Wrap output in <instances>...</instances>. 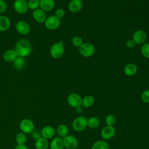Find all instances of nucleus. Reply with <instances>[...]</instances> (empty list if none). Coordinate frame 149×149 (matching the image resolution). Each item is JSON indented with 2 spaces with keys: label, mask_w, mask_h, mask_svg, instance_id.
Instances as JSON below:
<instances>
[{
  "label": "nucleus",
  "mask_w": 149,
  "mask_h": 149,
  "mask_svg": "<svg viewBox=\"0 0 149 149\" xmlns=\"http://www.w3.org/2000/svg\"><path fill=\"white\" fill-rule=\"evenodd\" d=\"M15 50L18 56L24 58L31 54L32 48L29 41L25 39H20L16 44Z\"/></svg>",
  "instance_id": "obj_1"
},
{
  "label": "nucleus",
  "mask_w": 149,
  "mask_h": 149,
  "mask_svg": "<svg viewBox=\"0 0 149 149\" xmlns=\"http://www.w3.org/2000/svg\"><path fill=\"white\" fill-rule=\"evenodd\" d=\"M87 118L84 116H79L75 118L72 121V126L75 132H80L83 131L87 127Z\"/></svg>",
  "instance_id": "obj_2"
},
{
  "label": "nucleus",
  "mask_w": 149,
  "mask_h": 149,
  "mask_svg": "<svg viewBox=\"0 0 149 149\" xmlns=\"http://www.w3.org/2000/svg\"><path fill=\"white\" fill-rule=\"evenodd\" d=\"M64 47L63 42H59L55 43L50 48L51 56L54 59H58L61 58L64 54Z\"/></svg>",
  "instance_id": "obj_3"
},
{
  "label": "nucleus",
  "mask_w": 149,
  "mask_h": 149,
  "mask_svg": "<svg viewBox=\"0 0 149 149\" xmlns=\"http://www.w3.org/2000/svg\"><path fill=\"white\" fill-rule=\"evenodd\" d=\"M44 24L45 27L48 30H55L59 27L61 19L58 18L55 15H51L47 17Z\"/></svg>",
  "instance_id": "obj_4"
},
{
  "label": "nucleus",
  "mask_w": 149,
  "mask_h": 149,
  "mask_svg": "<svg viewBox=\"0 0 149 149\" xmlns=\"http://www.w3.org/2000/svg\"><path fill=\"white\" fill-rule=\"evenodd\" d=\"M19 127L22 132L29 134L34 130V124L30 119H23L20 122Z\"/></svg>",
  "instance_id": "obj_5"
},
{
  "label": "nucleus",
  "mask_w": 149,
  "mask_h": 149,
  "mask_svg": "<svg viewBox=\"0 0 149 149\" xmlns=\"http://www.w3.org/2000/svg\"><path fill=\"white\" fill-rule=\"evenodd\" d=\"M67 102L70 107L76 108L77 107L81 106L82 98L79 94L73 93L70 94L68 96Z\"/></svg>",
  "instance_id": "obj_6"
},
{
  "label": "nucleus",
  "mask_w": 149,
  "mask_h": 149,
  "mask_svg": "<svg viewBox=\"0 0 149 149\" xmlns=\"http://www.w3.org/2000/svg\"><path fill=\"white\" fill-rule=\"evenodd\" d=\"M94 46L91 43H83V44L79 47L80 54L84 57H89L92 56L94 54Z\"/></svg>",
  "instance_id": "obj_7"
},
{
  "label": "nucleus",
  "mask_w": 149,
  "mask_h": 149,
  "mask_svg": "<svg viewBox=\"0 0 149 149\" xmlns=\"http://www.w3.org/2000/svg\"><path fill=\"white\" fill-rule=\"evenodd\" d=\"M64 147L66 149H76L78 146V140L73 135H67L62 139Z\"/></svg>",
  "instance_id": "obj_8"
},
{
  "label": "nucleus",
  "mask_w": 149,
  "mask_h": 149,
  "mask_svg": "<svg viewBox=\"0 0 149 149\" xmlns=\"http://www.w3.org/2000/svg\"><path fill=\"white\" fill-rule=\"evenodd\" d=\"M116 130L113 126H105L101 131V136L104 140H109L115 135Z\"/></svg>",
  "instance_id": "obj_9"
},
{
  "label": "nucleus",
  "mask_w": 149,
  "mask_h": 149,
  "mask_svg": "<svg viewBox=\"0 0 149 149\" xmlns=\"http://www.w3.org/2000/svg\"><path fill=\"white\" fill-rule=\"evenodd\" d=\"M15 10L19 14H24L28 10L27 2L26 0H16L13 4Z\"/></svg>",
  "instance_id": "obj_10"
},
{
  "label": "nucleus",
  "mask_w": 149,
  "mask_h": 149,
  "mask_svg": "<svg viewBox=\"0 0 149 149\" xmlns=\"http://www.w3.org/2000/svg\"><path fill=\"white\" fill-rule=\"evenodd\" d=\"M16 31L22 35H27L30 31L29 24L24 20H20L16 24Z\"/></svg>",
  "instance_id": "obj_11"
},
{
  "label": "nucleus",
  "mask_w": 149,
  "mask_h": 149,
  "mask_svg": "<svg viewBox=\"0 0 149 149\" xmlns=\"http://www.w3.org/2000/svg\"><path fill=\"white\" fill-rule=\"evenodd\" d=\"M32 16L34 20L36 22L39 23H44L47 17L46 15V13L40 8H38L33 10L32 13Z\"/></svg>",
  "instance_id": "obj_12"
},
{
  "label": "nucleus",
  "mask_w": 149,
  "mask_h": 149,
  "mask_svg": "<svg viewBox=\"0 0 149 149\" xmlns=\"http://www.w3.org/2000/svg\"><path fill=\"white\" fill-rule=\"evenodd\" d=\"M147 38L146 33L142 30H136L133 35V40L136 44H141L144 43Z\"/></svg>",
  "instance_id": "obj_13"
},
{
  "label": "nucleus",
  "mask_w": 149,
  "mask_h": 149,
  "mask_svg": "<svg viewBox=\"0 0 149 149\" xmlns=\"http://www.w3.org/2000/svg\"><path fill=\"white\" fill-rule=\"evenodd\" d=\"M54 6V0H40V8L45 12L51 11Z\"/></svg>",
  "instance_id": "obj_14"
},
{
  "label": "nucleus",
  "mask_w": 149,
  "mask_h": 149,
  "mask_svg": "<svg viewBox=\"0 0 149 149\" xmlns=\"http://www.w3.org/2000/svg\"><path fill=\"white\" fill-rule=\"evenodd\" d=\"M55 133V129L51 126H45L41 130V137L46 139H49L52 138Z\"/></svg>",
  "instance_id": "obj_15"
},
{
  "label": "nucleus",
  "mask_w": 149,
  "mask_h": 149,
  "mask_svg": "<svg viewBox=\"0 0 149 149\" xmlns=\"http://www.w3.org/2000/svg\"><path fill=\"white\" fill-rule=\"evenodd\" d=\"M83 7V2L81 0H72L69 3V10L72 13H77L79 12Z\"/></svg>",
  "instance_id": "obj_16"
},
{
  "label": "nucleus",
  "mask_w": 149,
  "mask_h": 149,
  "mask_svg": "<svg viewBox=\"0 0 149 149\" xmlns=\"http://www.w3.org/2000/svg\"><path fill=\"white\" fill-rule=\"evenodd\" d=\"M17 56V54L15 49H8L3 55V59L7 62H13Z\"/></svg>",
  "instance_id": "obj_17"
},
{
  "label": "nucleus",
  "mask_w": 149,
  "mask_h": 149,
  "mask_svg": "<svg viewBox=\"0 0 149 149\" xmlns=\"http://www.w3.org/2000/svg\"><path fill=\"white\" fill-rule=\"evenodd\" d=\"M11 22L9 18L6 16H0V31L7 30L10 26Z\"/></svg>",
  "instance_id": "obj_18"
},
{
  "label": "nucleus",
  "mask_w": 149,
  "mask_h": 149,
  "mask_svg": "<svg viewBox=\"0 0 149 149\" xmlns=\"http://www.w3.org/2000/svg\"><path fill=\"white\" fill-rule=\"evenodd\" d=\"M51 149H63L64 145L63 140L59 137H56L54 138L49 144Z\"/></svg>",
  "instance_id": "obj_19"
},
{
  "label": "nucleus",
  "mask_w": 149,
  "mask_h": 149,
  "mask_svg": "<svg viewBox=\"0 0 149 149\" xmlns=\"http://www.w3.org/2000/svg\"><path fill=\"white\" fill-rule=\"evenodd\" d=\"M137 71V67L134 63H128L124 68V73L128 76L134 75Z\"/></svg>",
  "instance_id": "obj_20"
},
{
  "label": "nucleus",
  "mask_w": 149,
  "mask_h": 149,
  "mask_svg": "<svg viewBox=\"0 0 149 149\" xmlns=\"http://www.w3.org/2000/svg\"><path fill=\"white\" fill-rule=\"evenodd\" d=\"M49 146V143L47 139L41 137L36 140L35 148L36 149H47Z\"/></svg>",
  "instance_id": "obj_21"
},
{
  "label": "nucleus",
  "mask_w": 149,
  "mask_h": 149,
  "mask_svg": "<svg viewBox=\"0 0 149 149\" xmlns=\"http://www.w3.org/2000/svg\"><path fill=\"white\" fill-rule=\"evenodd\" d=\"M100 121L98 118L96 116H91L87 119V127L91 129H95L100 125Z\"/></svg>",
  "instance_id": "obj_22"
},
{
  "label": "nucleus",
  "mask_w": 149,
  "mask_h": 149,
  "mask_svg": "<svg viewBox=\"0 0 149 149\" xmlns=\"http://www.w3.org/2000/svg\"><path fill=\"white\" fill-rule=\"evenodd\" d=\"M56 132L59 137H65L68 134L69 128L68 126L65 124H61L58 125L56 129Z\"/></svg>",
  "instance_id": "obj_23"
},
{
  "label": "nucleus",
  "mask_w": 149,
  "mask_h": 149,
  "mask_svg": "<svg viewBox=\"0 0 149 149\" xmlns=\"http://www.w3.org/2000/svg\"><path fill=\"white\" fill-rule=\"evenodd\" d=\"M13 67L17 70L23 69L26 65V61L24 58L17 56V58L12 62Z\"/></svg>",
  "instance_id": "obj_24"
},
{
  "label": "nucleus",
  "mask_w": 149,
  "mask_h": 149,
  "mask_svg": "<svg viewBox=\"0 0 149 149\" xmlns=\"http://www.w3.org/2000/svg\"><path fill=\"white\" fill-rule=\"evenodd\" d=\"M91 149H109V145L105 140H100L94 143Z\"/></svg>",
  "instance_id": "obj_25"
},
{
  "label": "nucleus",
  "mask_w": 149,
  "mask_h": 149,
  "mask_svg": "<svg viewBox=\"0 0 149 149\" xmlns=\"http://www.w3.org/2000/svg\"><path fill=\"white\" fill-rule=\"evenodd\" d=\"M94 103V98L91 95H86L82 98L81 106L84 108H90Z\"/></svg>",
  "instance_id": "obj_26"
},
{
  "label": "nucleus",
  "mask_w": 149,
  "mask_h": 149,
  "mask_svg": "<svg viewBox=\"0 0 149 149\" xmlns=\"http://www.w3.org/2000/svg\"><path fill=\"white\" fill-rule=\"evenodd\" d=\"M15 140L17 144H24L27 141V136L23 132H20L16 134Z\"/></svg>",
  "instance_id": "obj_27"
},
{
  "label": "nucleus",
  "mask_w": 149,
  "mask_h": 149,
  "mask_svg": "<svg viewBox=\"0 0 149 149\" xmlns=\"http://www.w3.org/2000/svg\"><path fill=\"white\" fill-rule=\"evenodd\" d=\"M105 123L107 126H113L116 123V118L112 114H108L105 118Z\"/></svg>",
  "instance_id": "obj_28"
},
{
  "label": "nucleus",
  "mask_w": 149,
  "mask_h": 149,
  "mask_svg": "<svg viewBox=\"0 0 149 149\" xmlns=\"http://www.w3.org/2000/svg\"><path fill=\"white\" fill-rule=\"evenodd\" d=\"M27 5L29 9L34 10L40 8V0H29Z\"/></svg>",
  "instance_id": "obj_29"
},
{
  "label": "nucleus",
  "mask_w": 149,
  "mask_h": 149,
  "mask_svg": "<svg viewBox=\"0 0 149 149\" xmlns=\"http://www.w3.org/2000/svg\"><path fill=\"white\" fill-rule=\"evenodd\" d=\"M141 52L146 58L149 59V43H146L142 45Z\"/></svg>",
  "instance_id": "obj_30"
},
{
  "label": "nucleus",
  "mask_w": 149,
  "mask_h": 149,
  "mask_svg": "<svg viewBox=\"0 0 149 149\" xmlns=\"http://www.w3.org/2000/svg\"><path fill=\"white\" fill-rule=\"evenodd\" d=\"M72 42L74 47H80L83 44V40L81 37L78 36H75L72 38Z\"/></svg>",
  "instance_id": "obj_31"
},
{
  "label": "nucleus",
  "mask_w": 149,
  "mask_h": 149,
  "mask_svg": "<svg viewBox=\"0 0 149 149\" xmlns=\"http://www.w3.org/2000/svg\"><path fill=\"white\" fill-rule=\"evenodd\" d=\"M141 100L145 103H149V90H144L141 94Z\"/></svg>",
  "instance_id": "obj_32"
},
{
  "label": "nucleus",
  "mask_w": 149,
  "mask_h": 149,
  "mask_svg": "<svg viewBox=\"0 0 149 149\" xmlns=\"http://www.w3.org/2000/svg\"><path fill=\"white\" fill-rule=\"evenodd\" d=\"M31 137H32V138H33V139L36 140L41 137V132H40L38 130L34 129V130L31 133Z\"/></svg>",
  "instance_id": "obj_33"
},
{
  "label": "nucleus",
  "mask_w": 149,
  "mask_h": 149,
  "mask_svg": "<svg viewBox=\"0 0 149 149\" xmlns=\"http://www.w3.org/2000/svg\"><path fill=\"white\" fill-rule=\"evenodd\" d=\"M55 15L59 19L62 18L65 16V10L62 8H59L56 10Z\"/></svg>",
  "instance_id": "obj_34"
},
{
  "label": "nucleus",
  "mask_w": 149,
  "mask_h": 149,
  "mask_svg": "<svg viewBox=\"0 0 149 149\" xmlns=\"http://www.w3.org/2000/svg\"><path fill=\"white\" fill-rule=\"evenodd\" d=\"M7 8V5L5 1L0 0V14L3 13Z\"/></svg>",
  "instance_id": "obj_35"
},
{
  "label": "nucleus",
  "mask_w": 149,
  "mask_h": 149,
  "mask_svg": "<svg viewBox=\"0 0 149 149\" xmlns=\"http://www.w3.org/2000/svg\"><path fill=\"white\" fill-rule=\"evenodd\" d=\"M126 47L129 48H133L135 45H136V43L135 42L133 41V40H128L127 42H126Z\"/></svg>",
  "instance_id": "obj_36"
},
{
  "label": "nucleus",
  "mask_w": 149,
  "mask_h": 149,
  "mask_svg": "<svg viewBox=\"0 0 149 149\" xmlns=\"http://www.w3.org/2000/svg\"><path fill=\"white\" fill-rule=\"evenodd\" d=\"M14 149H29V148L25 144H17Z\"/></svg>",
  "instance_id": "obj_37"
},
{
  "label": "nucleus",
  "mask_w": 149,
  "mask_h": 149,
  "mask_svg": "<svg viewBox=\"0 0 149 149\" xmlns=\"http://www.w3.org/2000/svg\"><path fill=\"white\" fill-rule=\"evenodd\" d=\"M75 111L76 112V113H81L82 112H83V108L81 107H77L75 108Z\"/></svg>",
  "instance_id": "obj_38"
}]
</instances>
